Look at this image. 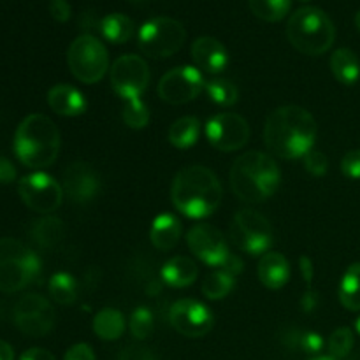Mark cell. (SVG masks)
<instances>
[{"instance_id": "45", "label": "cell", "mask_w": 360, "mask_h": 360, "mask_svg": "<svg viewBox=\"0 0 360 360\" xmlns=\"http://www.w3.org/2000/svg\"><path fill=\"white\" fill-rule=\"evenodd\" d=\"M0 360H14L13 347L2 340H0Z\"/></svg>"}, {"instance_id": "42", "label": "cell", "mask_w": 360, "mask_h": 360, "mask_svg": "<svg viewBox=\"0 0 360 360\" xmlns=\"http://www.w3.org/2000/svg\"><path fill=\"white\" fill-rule=\"evenodd\" d=\"M14 179H16V169L6 157L0 155V185H9Z\"/></svg>"}, {"instance_id": "21", "label": "cell", "mask_w": 360, "mask_h": 360, "mask_svg": "<svg viewBox=\"0 0 360 360\" xmlns=\"http://www.w3.org/2000/svg\"><path fill=\"white\" fill-rule=\"evenodd\" d=\"M179 238H181V221L174 214L162 213L155 218L150 231V239L155 248L167 252L178 245Z\"/></svg>"}, {"instance_id": "22", "label": "cell", "mask_w": 360, "mask_h": 360, "mask_svg": "<svg viewBox=\"0 0 360 360\" xmlns=\"http://www.w3.org/2000/svg\"><path fill=\"white\" fill-rule=\"evenodd\" d=\"M199 276L195 262L188 257H172L162 267V280L174 288H183L192 285Z\"/></svg>"}, {"instance_id": "7", "label": "cell", "mask_w": 360, "mask_h": 360, "mask_svg": "<svg viewBox=\"0 0 360 360\" xmlns=\"http://www.w3.org/2000/svg\"><path fill=\"white\" fill-rule=\"evenodd\" d=\"M67 63L77 81L84 84L98 83L109 69L108 49L97 37L83 34L69 46Z\"/></svg>"}, {"instance_id": "31", "label": "cell", "mask_w": 360, "mask_h": 360, "mask_svg": "<svg viewBox=\"0 0 360 360\" xmlns=\"http://www.w3.org/2000/svg\"><path fill=\"white\" fill-rule=\"evenodd\" d=\"M248 2L252 13L259 20L269 21V23L283 20L292 6V0H248Z\"/></svg>"}, {"instance_id": "14", "label": "cell", "mask_w": 360, "mask_h": 360, "mask_svg": "<svg viewBox=\"0 0 360 360\" xmlns=\"http://www.w3.org/2000/svg\"><path fill=\"white\" fill-rule=\"evenodd\" d=\"M250 125L238 112H218L206 123V137L217 150H241L250 139Z\"/></svg>"}, {"instance_id": "27", "label": "cell", "mask_w": 360, "mask_h": 360, "mask_svg": "<svg viewBox=\"0 0 360 360\" xmlns=\"http://www.w3.org/2000/svg\"><path fill=\"white\" fill-rule=\"evenodd\" d=\"M200 136V122L195 116H183V118L176 120L169 129V143L179 150H186L192 148L193 144L199 141Z\"/></svg>"}, {"instance_id": "17", "label": "cell", "mask_w": 360, "mask_h": 360, "mask_svg": "<svg viewBox=\"0 0 360 360\" xmlns=\"http://www.w3.org/2000/svg\"><path fill=\"white\" fill-rule=\"evenodd\" d=\"M62 188L72 202L86 204L101 192V178L88 162H74L63 171Z\"/></svg>"}, {"instance_id": "47", "label": "cell", "mask_w": 360, "mask_h": 360, "mask_svg": "<svg viewBox=\"0 0 360 360\" xmlns=\"http://www.w3.org/2000/svg\"><path fill=\"white\" fill-rule=\"evenodd\" d=\"M355 25H357V28H359V32H360V9H359V13L355 14Z\"/></svg>"}, {"instance_id": "18", "label": "cell", "mask_w": 360, "mask_h": 360, "mask_svg": "<svg viewBox=\"0 0 360 360\" xmlns=\"http://www.w3.org/2000/svg\"><path fill=\"white\" fill-rule=\"evenodd\" d=\"M192 58L195 65L204 72L220 74L227 67L229 53L218 39L202 35L192 44Z\"/></svg>"}, {"instance_id": "39", "label": "cell", "mask_w": 360, "mask_h": 360, "mask_svg": "<svg viewBox=\"0 0 360 360\" xmlns=\"http://www.w3.org/2000/svg\"><path fill=\"white\" fill-rule=\"evenodd\" d=\"M118 360H157V357L148 348L139 347V345H130L120 352Z\"/></svg>"}, {"instance_id": "44", "label": "cell", "mask_w": 360, "mask_h": 360, "mask_svg": "<svg viewBox=\"0 0 360 360\" xmlns=\"http://www.w3.org/2000/svg\"><path fill=\"white\" fill-rule=\"evenodd\" d=\"M220 269H224V271H227V273L238 276V274L243 273V260L239 259V257L232 255L231 253V255H229V259L225 260V264L220 267Z\"/></svg>"}, {"instance_id": "28", "label": "cell", "mask_w": 360, "mask_h": 360, "mask_svg": "<svg viewBox=\"0 0 360 360\" xmlns=\"http://www.w3.org/2000/svg\"><path fill=\"white\" fill-rule=\"evenodd\" d=\"M340 302L348 311H360V262L345 271L340 283Z\"/></svg>"}, {"instance_id": "8", "label": "cell", "mask_w": 360, "mask_h": 360, "mask_svg": "<svg viewBox=\"0 0 360 360\" xmlns=\"http://www.w3.org/2000/svg\"><path fill=\"white\" fill-rule=\"evenodd\" d=\"M185 27L174 18H151L137 34V46L151 58H167L178 53L185 44Z\"/></svg>"}, {"instance_id": "50", "label": "cell", "mask_w": 360, "mask_h": 360, "mask_svg": "<svg viewBox=\"0 0 360 360\" xmlns=\"http://www.w3.org/2000/svg\"><path fill=\"white\" fill-rule=\"evenodd\" d=\"M299 2H309V0H299Z\"/></svg>"}, {"instance_id": "33", "label": "cell", "mask_w": 360, "mask_h": 360, "mask_svg": "<svg viewBox=\"0 0 360 360\" xmlns=\"http://www.w3.org/2000/svg\"><path fill=\"white\" fill-rule=\"evenodd\" d=\"M355 343V338L352 329L348 327H340V329L334 330L329 338V343H327V348H329V357L341 360L348 357V354L352 352Z\"/></svg>"}, {"instance_id": "32", "label": "cell", "mask_w": 360, "mask_h": 360, "mask_svg": "<svg viewBox=\"0 0 360 360\" xmlns=\"http://www.w3.org/2000/svg\"><path fill=\"white\" fill-rule=\"evenodd\" d=\"M206 94L214 104L224 105V108H231L239 98V91L236 84L229 79H220V77L207 81Z\"/></svg>"}, {"instance_id": "34", "label": "cell", "mask_w": 360, "mask_h": 360, "mask_svg": "<svg viewBox=\"0 0 360 360\" xmlns=\"http://www.w3.org/2000/svg\"><path fill=\"white\" fill-rule=\"evenodd\" d=\"M129 326L130 333H132V336L136 338V340H148L155 329L153 313H151L146 306H141V308H137L136 311L132 313Z\"/></svg>"}, {"instance_id": "48", "label": "cell", "mask_w": 360, "mask_h": 360, "mask_svg": "<svg viewBox=\"0 0 360 360\" xmlns=\"http://www.w3.org/2000/svg\"><path fill=\"white\" fill-rule=\"evenodd\" d=\"M355 330H357L359 336H360V316L357 319V322H355Z\"/></svg>"}, {"instance_id": "46", "label": "cell", "mask_w": 360, "mask_h": 360, "mask_svg": "<svg viewBox=\"0 0 360 360\" xmlns=\"http://www.w3.org/2000/svg\"><path fill=\"white\" fill-rule=\"evenodd\" d=\"M308 360H336V359L329 357V355H316V357H311V359H308Z\"/></svg>"}, {"instance_id": "12", "label": "cell", "mask_w": 360, "mask_h": 360, "mask_svg": "<svg viewBox=\"0 0 360 360\" xmlns=\"http://www.w3.org/2000/svg\"><path fill=\"white\" fill-rule=\"evenodd\" d=\"M150 83V67L141 56L123 55L111 65V86L122 98L136 101L146 91Z\"/></svg>"}, {"instance_id": "30", "label": "cell", "mask_w": 360, "mask_h": 360, "mask_svg": "<svg viewBox=\"0 0 360 360\" xmlns=\"http://www.w3.org/2000/svg\"><path fill=\"white\" fill-rule=\"evenodd\" d=\"M236 285V276L234 274L227 273V271L220 269L211 273L210 276L204 280L202 283V294L206 295L211 301H220V299L227 297L232 292Z\"/></svg>"}, {"instance_id": "36", "label": "cell", "mask_w": 360, "mask_h": 360, "mask_svg": "<svg viewBox=\"0 0 360 360\" xmlns=\"http://www.w3.org/2000/svg\"><path fill=\"white\" fill-rule=\"evenodd\" d=\"M304 167L313 176H323L329 171V160L322 151L311 150L304 155Z\"/></svg>"}, {"instance_id": "19", "label": "cell", "mask_w": 360, "mask_h": 360, "mask_svg": "<svg viewBox=\"0 0 360 360\" xmlns=\"http://www.w3.org/2000/svg\"><path fill=\"white\" fill-rule=\"evenodd\" d=\"M48 104L60 116H79L86 111V98L70 84H56L48 91Z\"/></svg>"}, {"instance_id": "23", "label": "cell", "mask_w": 360, "mask_h": 360, "mask_svg": "<svg viewBox=\"0 0 360 360\" xmlns=\"http://www.w3.org/2000/svg\"><path fill=\"white\" fill-rule=\"evenodd\" d=\"M30 236L35 245L44 250H55L65 238V227L60 218L44 217L35 220L30 227Z\"/></svg>"}, {"instance_id": "41", "label": "cell", "mask_w": 360, "mask_h": 360, "mask_svg": "<svg viewBox=\"0 0 360 360\" xmlns=\"http://www.w3.org/2000/svg\"><path fill=\"white\" fill-rule=\"evenodd\" d=\"M49 13L60 23H65L70 18V6L67 0H51L49 2Z\"/></svg>"}, {"instance_id": "16", "label": "cell", "mask_w": 360, "mask_h": 360, "mask_svg": "<svg viewBox=\"0 0 360 360\" xmlns=\"http://www.w3.org/2000/svg\"><path fill=\"white\" fill-rule=\"evenodd\" d=\"M186 243L190 252L211 267H221L231 255L224 234L210 224L193 225L186 234Z\"/></svg>"}, {"instance_id": "20", "label": "cell", "mask_w": 360, "mask_h": 360, "mask_svg": "<svg viewBox=\"0 0 360 360\" xmlns=\"http://www.w3.org/2000/svg\"><path fill=\"white\" fill-rule=\"evenodd\" d=\"M259 280L271 290L285 287L290 280V264L285 255L278 252H267L259 262Z\"/></svg>"}, {"instance_id": "40", "label": "cell", "mask_w": 360, "mask_h": 360, "mask_svg": "<svg viewBox=\"0 0 360 360\" xmlns=\"http://www.w3.org/2000/svg\"><path fill=\"white\" fill-rule=\"evenodd\" d=\"M63 360H95V354L90 345L77 343L67 350Z\"/></svg>"}, {"instance_id": "43", "label": "cell", "mask_w": 360, "mask_h": 360, "mask_svg": "<svg viewBox=\"0 0 360 360\" xmlns=\"http://www.w3.org/2000/svg\"><path fill=\"white\" fill-rule=\"evenodd\" d=\"M20 360H56L51 352L44 350V348H30L21 355Z\"/></svg>"}, {"instance_id": "35", "label": "cell", "mask_w": 360, "mask_h": 360, "mask_svg": "<svg viewBox=\"0 0 360 360\" xmlns=\"http://www.w3.org/2000/svg\"><path fill=\"white\" fill-rule=\"evenodd\" d=\"M123 120L130 129L141 130L150 123V109L144 104L141 98L127 102L125 109H123Z\"/></svg>"}, {"instance_id": "10", "label": "cell", "mask_w": 360, "mask_h": 360, "mask_svg": "<svg viewBox=\"0 0 360 360\" xmlns=\"http://www.w3.org/2000/svg\"><path fill=\"white\" fill-rule=\"evenodd\" d=\"M18 193L25 206L35 213H53L63 202L62 185L46 172H32L23 176L18 183Z\"/></svg>"}, {"instance_id": "6", "label": "cell", "mask_w": 360, "mask_h": 360, "mask_svg": "<svg viewBox=\"0 0 360 360\" xmlns=\"http://www.w3.org/2000/svg\"><path fill=\"white\" fill-rule=\"evenodd\" d=\"M42 264L34 250L13 238L0 239V292L14 294L35 283Z\"/></svg>"}, {"instance_id": "25", "label": "cell", "mask_w": 360, "mask_h": 360, "mask_svg": "<svg viewBox=\"0 0 360 360\" xmlns=\"http://www.w3.org/2000/svg\"><path fill=\"white\" fill-rule=\"evenodd\" d=\"M94 333L104 341H116L125 333V319L115 308H104L95 315Z\"/></svg>"}, {"instance_id": "29", "label": "cell", "mask_w": 360, "mask_h": 360, "mask_svg": "<svg viewBox=\"0 0 360 360\" xmlns=\"http://www.w3.org/2000/svg\"><path fill=\"white\" fill-rule=\"evenodd\" d=\"M49 295L53 301L62 306H70L77 299V283L72 274L69 273H56L49 280Z\"/></svg>"}, {"instance_id": "26", "label": "cell", "mask_w": 360, "mask_h": 360, "mask_svg": "<svg viewBox=\"0 0 360 360\" xmlns=\"http://www.w3.org/2000/svg\"><path fill=\"white\" fill-rule=\"evenodd\" d=\"M101 34L105 41L112 42V44H123V42H129L134 35V21L129 16L120 13L108 14L105 18H102L101 25Z\"/></svg>"}, {"instance_id": "24", "label": "cell", "mask_w": 360, "mask_h": 360, "mask_svg": "<svg viewBox=\"0 0 360 360\" xmlns=\"http://www.w3.org/2000/svg\"><path fill=\"white\" fill-rule=\"evenodd\" d=\"M330 70L341 84L352 86L360 77V62L352 49L340 48L330 56Z\"/></svg>"}, {"instance_id": "49", "label": "cell", "mask_w": 360, "mask_h": 360, "mask_svg": "<svg viewBox=\"0 0 360 360\" xmlns=\"http://www.w3.org/2000/svg\"><path fill=\"white\" fill-rule=\"evenodd\" d=\"M130 2H134V4H141V2H144V0H130Z\"/></svg>"}, {"instance_id": "13", "label": "cell", "mask_w": 360, "mask_h": 360, "mask_svg": "<svg viewBox=\"0 0 360 360\" xmlns=\"http://www.w3.org/2000/svg\"><path fill=\"white\" fill-rule=\"evenodd\" d=\"M204 88L206 81L200 70L195 67L183 65L174 67L162 76L158 83V95L167 104L179 105L199 97Z\"/></svg>"}, {"instance_id": "15", "label": "cell", "mask_w": 360, "mask_h": 360, "mask_svg": "<svg viewBox=\"0 0 360 360\" xmlns=\"http://www.w3.org/2000/svg\"><path fill=\"white\" fill-rule=\"evenodd\" d=\"M169 322L181 336L202 338L213 329V313L195 299H181L169 311Z\"/></svg>"}, {"instance_id": "2", "label": "cell", "mask_w": 360, "mask_h": 360, "mask_svg": "<svg viewBox=\"0 0 360 360\" xmlns=\"http://www.w3.org/2000/svg\"><path fill=\"white\" fill-rule=\"evenodd\" d=\"M172 204L188 218H206L220 207L224 190L204 165H188L176 174L171 186Z\"/></svg>"}, {"instance_id": "1", "label": "cell", "mask_w": 360, "mask_h": 360, "mask_svg": "<svg viewBox=\"0 0 360 360\" xmlns=\"http://www.w3.org/2000/svg\"><path fill=\"white\" fill-rule=\"evenodd\" d=\"M319 134L315 118L299 105H283L267 116L264 143L267 150L285 160L304 158L313 150Z\"/></svg>"}, {"instance_id": "9", "label": "cell", "mask_w": 360, "mask_h": 360, "mask_svg": "<svg viewBox=\"0 0 360 360\" xmlns=\"http://www.w3.org/2000/svg\"><path fill=\"white\" fill-rule=\"evenodd\" d=\"M229 236L241 252L250 255H262L273 245L271 224L264 214L253 210H241L234 214Z\"/></svg>"}, {"instance_id": "38", "label": "cell", "mask_w": 360, "mask_h": 360, "mask_svg": "<svg viewBox=\"0 0 360 360\" xmlns=\"http://www.w3.org/2000/svg\"><path fill=\"white\" fill-rule=\"evenodd\" d=\"M341 172L350 179H360V150H352L341 160Z\"/></svg>"}, {"instance_id": "4", "label": "cell", "mask_w": 360, "mask_h": 360, "mask_svg": "<svg viewBox=\"0 0 360 360\" xmlns=\"http://www.w3.org/2000/svg\"><path fill=\"white\" fill-rule=\"evenodd\" d=\"M60 151V132L46 115L27 116L14 134V153L30 169H46L56 160Z\"/></svg>"}, {"instance_id": "3", "label": "cell", "mask_w": 360, "mask_h": 360, "mask_svg": "<svg viewBox=\"0 0 360 360\" xmlns=\"http://www.w3.org/2000/svg\"><path fill=\"white\" fill-rule=\"evenodd\" d=\"M281 172L276 160L262 151L243 153L232 164L231 186L239 200L260 204L276 193Z\"/></svg>"}, {"instance_id": "11", "label": "cell", "mask_w": 360, "mask_h": 360, "mask_svg": "<svg viewBox=\"0 0 360 360\" xmlns=\"http://www.w3.org/2000/svg\"><path fill=\"white\" fill-rule=\"evenodd\" d=\"M14 326L30 338H42L55 326V309L51 302L39 294H27L14 306Z\"/></svg>"}, {"instance_id": "5", "label": "cell", "mask_w": 360, "mask_h": 360, "mask_svg": "<svg viewBox=\"0 0 360 360\" xmlns=\"http://www.w3.org/2000/svg\"><path fill=\"white\" fill-rule=\"evenodd\" d=\"M287 37L297 51L319 56L333 48L336 27L326 11L313 6L301 7L288 20Z\"/></svg>"}, {"instance_id": "37", "label": "cell", "mask_w": 360, "mask_h": 360, "mask_svg": "<svg viewBox=\"0 0 360 360\" xmlns=\"http://www.w3.org/2000/svg\"><path fill=\"white\" fill-rule=\"evenodd\" d=\"M295 345H297L302 352H306V354H311L316 357V354H319V352L323 348V338L316 333H302V334H299L297 343Z\"/></svg>"}]
</instances>
